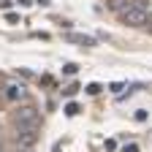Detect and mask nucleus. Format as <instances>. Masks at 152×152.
Wrapping results in <instances>:
<instances>
[{
    "label": "nucleus",
    "mask_w": 152,
    "mask_h": 152,
    "mask_svg": "<svg viewBox=\"0 0 152 152\" xmlns=\"http://www.w3.org/2000/svg\"><path fill=\"white\" fill-rule=\"evenodd\" d=\"M14 125H16L19 133H22V130H27V133H38L41 114H38L35 106H22V109H16V111H14Z\"/></svg>",
    "instance_id": "obj_1"
},
{
    "label": "nucleus",
    "mask_w": 152,
    "mask_h": 152,
    "mask_svg": "<svg viewBox=\"0 0 152 152\" xmlns=\"http://www.w3.org/2000/svg\"><path fill=\"white\" fill-rule=\"evenodd\" d=\"M25 95H27V90H25L22 84H8V87H6V98L14 101V103H16V101H22Z\"/></svg>",
    "instance_id": "obj_3"
},
{
    "label": "nucleus",
    "mask_w": 152,
    "mask_h": 152,
    "mask_svg": "<svg viewBox=\"0 0 152 152\" xmlns=\"http://www.w3.org/2000/svg\"><path fill=\"white\" fill-rule=\"evenodd\" d=\"M144 27H147V30H149V33H152V11H149V14H147V22H144Z\"/></svg>",
    "instance_id": "obj_14"
},
{
    "label": "nucleus",
    "mask_w": 152,
    "mask_h": 152,
    "mask_svg": "<svg viewBox=\"0 0 152 152\" xmlns=\"http://www.w3.org/2000/svg\"><path fill=\"white\" fill-rule=\"evenodd\" d=\"M136 120H139V122H144V120H147V111H144V109H139V111H136Z\"/></svg>",
    "instance_id": "obj_13"
},
{
    "label": "nucleus",
    "mask_w": 152,
    "mask_h": 152,
    "mask_svg": "<svg viewBox=\"0 0 152 152\" xmlns=\"http://www.w3.org/2000/svg\"><path fill=\"white\" fill-rule=\"evenodd\" d=\"M76 90H79V84H68V87H65L63 92H65V95H68V98H71V95H76Z\"/></svg>",
    "instance_id": "obj_9"
},
{
    "label": "nucleus",
    "mask_w": 152,
    "mask_h": 152,
    "mask_svg": "<svg viewBox=\"0 0 152 152\" xmlns=\"http://www.w3.org/2000/svg\"><path fill=\"white\" fill-rule=\"evenodd\" d=\"M63 71H65V73H68V76H73V73H76V65H73V63H68V65H65V68H63Z\"/></svg>",
    "instance_id": "obj_11"
},
{
    "label": "nucleus",
    "mask_w": 152,
    "mask_h": 152,
    "mask_svg": "<svg viewBox=\"0 0 152 152\" xmlns=\"http://www.w3.org/2000/svg\"><path fill=\"white\" fill-rule=\"evenodd\" d=\"M16 3H22V6H30V0H16Z\"/></svg>",
    "instance_id": "obj_15"
},
{
    "label": "nucleus",
    "mask_w": 152,
    "mask_h": 152,
    "mask_svg": "<svg viewBox=\"0 0 152 152\" xmlns=\"http://www.w3.org/2000/svg\"><path fill=\"white\" fill-rule=\"evenodd\" d=\"M16 139H19V144H22V147H33V144H35V133L22 130V133H16Z\"/></svg>",
    "instance_id": "obj_4"
},
{
    "label": "nucleus",
    "mask_w": 152,
    "mask_h": 152,
    "mask_svg": "<svg viewBox=\"0 0 152 152\" xmlns=\"http://www.w3.org/2000/svg\"><path fill=\"white\" fill-rule=\"evenodd\" d=\"M117 16H120V22L128 25V27H144V22H147V8H144L141 0H130V6H125Z\"/></svg>",
    "instance_id": "obj_2"
},
{
    "label": "nucleus",
    "mask_w": 152,
    "mask_h": 152,
    "mask_svg": "<svg viewBox=\"0 0 152 152\" xmlns=\"http://www.w3.org/2000/svg\"><path fill=\"white\" fill-rule=\"evenodd\" d=\"M65 114H68V117H76V114H79V103H68L65 106Z\"/></svg>",
    "instance_id": "obj_7"
},
{
    "label": "nucleus",
    "mask_w": 152,
    "mask_h": 152,
    "mask_svg": "<svg viewBox=\"0 0 152 152\" xmlns=\"http://www.w3.org/2000/svg\"><path fill=\"white\" fill-rule=\"evenodd\" d=\"M122 152H139V144H125Z\"/></svg>",
    "instance_id": "obj_10"
},
{
    "label": "nucleus",
    "mask_w": 152,
    "mask_h": 152,
    "mask_svg": "<svg viewBox=\"0 0 152 152\" xmlns=\"http://www.w3.org/2000/svg\"><path fill=\"white\" fill-rule=\"evenodd\" d=\"M71 41L84 44V46H95V38H90V35H71Z\"/></svg>",
    "instance_id": "obj_5"
},
{
    "label": "nucleus",
    "mask_w": 152,
    "mask_h": 152,
    "mask_svg": "<svg viewBox=\"0 0 152 152\" xmlns=\"http://www.w3.org/2000/svg\"><path fill=\"white\" fill-rule=\"evenodd\" d=\"M125 6H130V0H109V8H111V11H117V14H120Z\"/></svg>",
    "instance_id": "obj_6"
},
{
    "label": "nucleus",
    "mask_w": 152,
    "mask_h": 152,
    "mask_svg": "<svg viewBox=\"0 0 152 152\" xmlns=\"http://www.w3.org/2000/svg\"><path fill=\"white\" fill-rule=\"evenodd\" d=\"M109 90H111V92H120V90H122V82H114V84H109Z\"/></svg>",
    "instance_id": "obj_12"
},
{
    "label": "nucleus",
    "mask_w": 152,
    "mask_h": 152,
    "mask_svg": "<svg viewBox=\"0 0 152 152\" xmlns=\"http://www.w3.org/2000/svg\"><path fill=\"white\" fill-rule=\"evenodd\" d=\"M84 90H87V92H90V95H98V92H101V90H103V87H101V84H98V82H92V84H87V87H84Z\"/></svg>",
    "instance_id": "obj_8"
}]
</instances>
